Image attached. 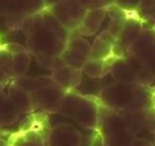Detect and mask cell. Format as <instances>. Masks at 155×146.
<instances>
[{
  "instance_id": "cell-2",
  "label": "cell",
  "mask_w": 155,
  "mask_h": 146,
  "mask_svg": "<svg viewBox=\"0 0 155 146\" xmlns=\"http://www.w3.org/2000/svg\"><path fill=\"white\" fill-rule=\"evenodd\" d=\"M101 145H102V144H101Z\"/></svg>"
},
{
  "instance_id": "cell-1",
  "label": "cell",
  "mask_w": 155,
  "mask_h": 146,
  "mask_svg": "<svg viewBox=\"0 0 155 146\" xmlns=\"http://www.w3.org/2000/svg\"><path fill=\"white\" fill-rule=\"evenodd\" d=\"M11 146H47L43 135L37 129H29L15 135Z\"/></svg>"
}]
</instances>
